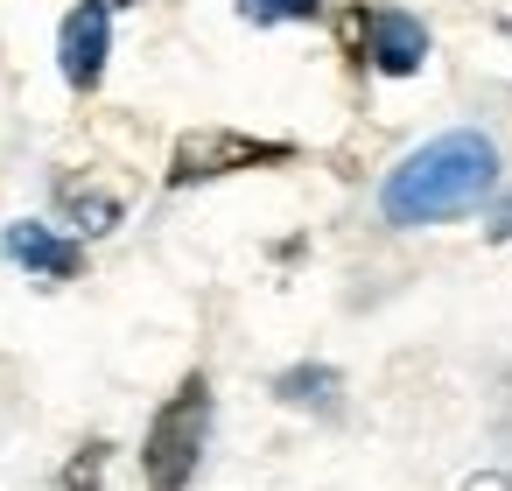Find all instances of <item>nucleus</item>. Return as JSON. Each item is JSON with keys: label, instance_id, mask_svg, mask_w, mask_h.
<instances>
[{"label": "nucleus", "instance_id": "1", "mask_svg": "<svg viewBox=\"0 0 512 491\" xmlns=\"http://www.w3.org/2000/svg\"><path fill=\"white\" fill-rule=\"evenodd\" d=\"M491 190H498V141L477 127H456V134L421 141L386 176L379 211H386V225H442V218L477 211Z\"/></svg>", "mask_w": 512, "mask_h": 491}, {"label": "nucleus", "instance_id": "2", "mask_svg": "<svg viewBox=\"0 0 512 491\" xmlns=\"http://www.w3.org/2000/svg\"><path fill=\"white\" fill-rule=\"evenodd\" d=\"M204 442H211V379L204 372H183V386L155 407L148 442H141L148 491H190V477L204 463Z\"/></svg>", "mask_w": 512, "mask_h": 491}, {"label": "nucleus", "instance_id": "3", "mask_svg": "<svg viewBox=\"0 0 512 491\" xmlns=\"http://www.w3.org/2000/svg\"><path fill=\"white\" fill-rule=\"evenodd\" d=\"M267 162H295V141H260V134H239V127H190L169 155V190L239 176V169H267Z\"/></svg>", "mask_w": 512, "mask_h": 491}, {"label": "nucleus", "instance_id": "4", "mask_svg": "<svg viewBox=\"0 0 512 491\" xmlns=\"http://www.w3.org/2000/svg\"><path fill=\"white\" fill-rule=\"evenodd\" d=\"M106 57H113V8L106 0H78L57 29V71L71 92H99L106 78Z\"/></svg>", "mask_w": 512, "mask_h": 491}, {"label": "nucleus", "instance_id": "5", "mask_svg": "<svg viewBox=\"0 0 512 491\" xmlns=\"http://www.w3.org/2000/svg\"><path fill=\"white\" fill-rule=\"evenodd\" d=\"M358 64H372L386 78H414L428 64V29L414 15H400V8H365V50H358Z\"/></svg>", "mask_w": 512, "mask_h": 491}, {"label": "nucleus", "instance_id": "6", "mask_svg": "<svg viewBox=\"0 0 512 491\" xmlns=\"http://www.w3.org/2000/svg\"><path fill=\"white\" fill-rule=\"evenodd\" d=\"M0 253H8L15 267H29L36 281H78V267H85L78 239H64V232H50V225H36V218H22V225L0 232Z\"/></svg>", "mask_w": 512, "mask_h": 491}, {"label": "nucleus", "instance_id": "7", "mask_svg": "<svg viewBox=\"0 0 512 491\" xmlns=\"http://www.w3.org/2000/svg\"><path fill=\"white\" fill-rule=\"evenodd\" d=\"M57 204L78 218V232H113V225L127 218V190H99V183H85V176H64V183H57Z\"/></svg>", "mask_w": 512, "mask_h": 491}, {"label": "nucleus", "instance_id": "8", "mask_svg": "<svg viewBox=\"0 0 512 491\" xmlns=\"http://www.w3.org/2000/svg\"><path fill=\"white\" fill-rule=\"evenodd\" d=\"M337 393H344V379L330 365H288L274 379V400L281 407H309V414H337Z\"/></svg>", "mask_w": 512, "mask_h": 491}, {"label": "nucleus", "instance_id": "9", "mask_svg": "<svg viewBox=\"0 0 512 491\" xmlns=\"http://www.w3.org/2000/svg\"><path fill=\"white\" fill-rule=\"evenodd\" d=\"M50 491H106V442L92 435V442H78V456L57 470V484Z\"/></svg>", "mask_w": 512, "mask_h": 491}, {"label": "nucleus", "instance_id": "10", "mask_svg": "<svg viewBox=\"0 0 512 491\" xmlns=\"http://www.w3.org/2000/svg\"><path fill=\"white\" fill-rule=\"evenodd\" d=\"M246 22H316L323 0H239Z\"/></svg>", "mask_w": 512, "mask_h": 491}, {"label": "nucleus", "instance_id": "11", "mask_svg": "<svg viewBox=\"0 0 512 491\" xmlns=\"http://www.w3.org/2000/svg\"><path fill=\"white\" fill-rule=\"evenodd\" d=\"M491 239H498V246H505V239H512V197H505V204H498V211H491Z\"/></svg>", "mask_w": 512, "mask_h": 491}, {"label": "nucleus", "instance_id": "12", "mask_svg": "<svg viewBox=\"0 0 512 491\" xmlns=\"http://www.w3.org/2000/svg\"><path fill=\"white\" fill-rule=\"evenodd\" d=\"M470 491H512L505 477H470Z\"/></svg>", "mask_w": 512, "mask_h": 491}, {"label": "nucleus", "instance_id": "13", "mask_svg": "<svg viewBox=\"0 0 512 491\" xmlns=\"http://www.w3.org/2000/svg\"><path fill=\"white\" fill-rule=\"evenodd\" d=\"M106 8H134V0H106Z\"/></svg>", "mask_w": 512, "mask_h": 491}]
</instances>
